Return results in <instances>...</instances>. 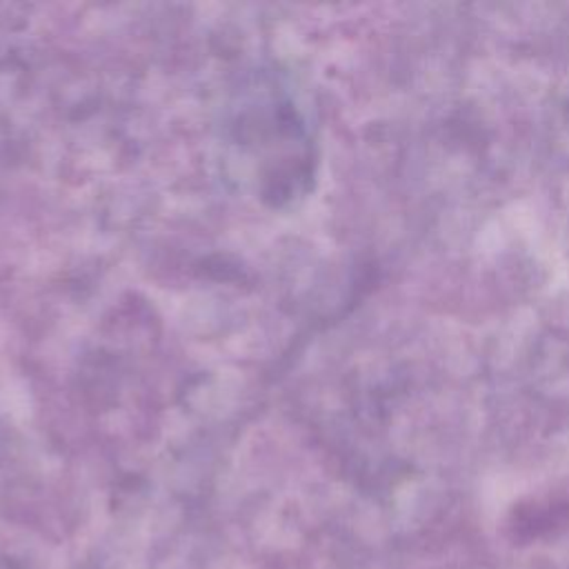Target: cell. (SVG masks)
Returning <instances> with one entry per match:
<instances>
[]
</instances>
